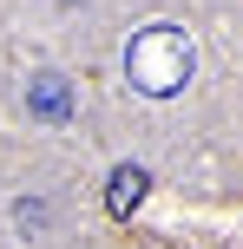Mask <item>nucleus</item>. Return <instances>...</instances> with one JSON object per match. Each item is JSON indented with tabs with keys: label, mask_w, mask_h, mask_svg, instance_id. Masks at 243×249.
Returning <instances> with one entry per match:
<instances>
[{
	"label": "nucleus",
	"mask_w": 243,
	"mask_h": 249,
	"mask_svg": "<svg viewBox=\"0 0 243 249\" xmlns=\"http://www.w3.org/2000/svg\"><path fill=\"white\" fill-rule=\"evenodd\" d=\"M191 66H197L191 39H184L178 26H165V20L145 26V33H131V46H125V79H131V92H145V99H171V92H184Z\"/></svg>",
	"instance_id": "nucleus-1"
},
{
	"label": "nucleus",
	"mask_w": 243,
	"mask_h": 249,
	"mask_svg": "<svg viewBox=\"0 0 243 249\" xmlns=\"http://www.w3.org/2000/svg\"><path fill=\"white\" fill-rule=\"evenodd\" d=\"M26 112H33L39 124H66L79 112L73 79H66V72H33V79H26Z\"/></svg>",
	"instance_id": "nucleus-2"
},
{
	"label": "nucleus",
	"mask_w": 243,
	"mask_h": 249,
	"mask_svg": "<svg viewBox=\"0 0 243 249\" xmlns=\"http://www.w3.org/2000/svg\"><path fill=\"white\" fill-rule=\"evenodd\" d=\"M145 190H151V177H145L138 164H118L112 184H105V210H112V216H131V210L145 203Z\"/></svg>",
	"instance_id": "nucleus-3"
},
{
	"label": "nucleus",
	"mask_w": 243,
	"mask_h": 249,
	"mask_svg": "<svg viewBox=\"0 0 243 249\" xmlns=\"http://www.w3.org/2000/svg\"><path fill=\"white\" fill-rule=\"evenodd\" d=\"M13 216H20V230H39V223H46V203H20Z\"/></svg>",
	"instance_id": "nucleus-4"
},
{
	"label": "nucleus",
	"mask_w": 243,
	"mask_h": 249,
	"mask_svg": "<svg viewBox=\"0 0 243 249\" xmlns=\"http://www.w3.org/2000/svg\"><path fill=\"white\" fill-rule=\"evenodd\" d=\"M66 7H73V0H66Z\"/></svg>",
	"instance_id": "nucleus-5"
}]
</instances>
